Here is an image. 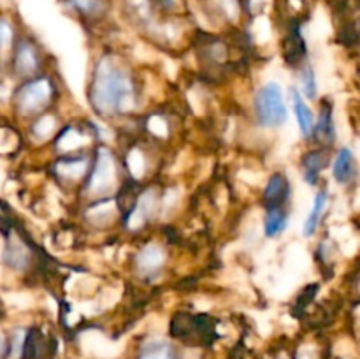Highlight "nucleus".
I'll return each instance as SVG.
<instances>
[{
  "instance_id": "obj_1",
  "label": "nucleus",
  "mask_w": 360,
  "mask_h": 359,
  "mask_svg": "<svg viewBox=\"0 0 360 359\" xmlns=\"http://www.w3.org/2000/svg\"><path fill=\"white\" fill-rule=\"evenodd\" d=\"M132 99V83L123 70L112 65L109 60H102L95 74L91 88V102L97 111L104 115L123 111Z\"/></svg>"
},
{
  "instance_id": "obj_2",
  "label": "nucleus",
  "mask_w": 360,
  "mask_h": 359,
  "mask_svg": "<svg viewBox=\"0 0 360 359\" xmlns=\"http://www.w3.org/2000/svg\"><path fill=\"white\" fill-rule=\"evenodd\" d=\"M257 118L264 127H278L287 122V106L283 101V92L280 84L269 83L255 97Z\"/></svg>"
},
{
  "instance_id": "obj_3",
  "label": "nucleus",
  "mask_w": 360,
  "mask_h": 359,
  "mask_svg": "<svg viewBox=\"0 0 360 359\" xmlns=\"http://www.w3.org/2000/svg\"><path fill=\"white\" fill-rule=\"evenodd\" d=\"M49 94H51V90H49L48 81H32V83L25 84L23 90L18 94V108L21 109V113L37 111L41 106L46 104V101L49 99Z\"/></svg>"
},
{
  "instance_id": "obj_4",
  "label": "nucleus",
  "mask_w": 360,
  "mask_h": 359,
  "mask_svg": "<svg viewBox=\"0 0 360 359\" xmlns=\"http://www.w3.org/2000/svg\"><path fill=\"white\" fill-rule=\"evenodd\" d=\"M112 182H115V160H112L108 151L101 150L97 160V169H95V175L91 178L90 187L98 192V190L108 189Z\"/></svg>"
},
{
  "instance_id": "obj_5",
  "label": "nucleus",
  "mask_w": 360,
  "mask_h": 359,
  "mask_svg": "<svg viewBox=\"0 0 360 359\" xmlns=\"http://www.w3.org/2000/svg\"><path fill=\"white\" fill-rule=\"evenodd\" d=\"M292 102H294V111H295V118L299 122V129L304 136H309V134L315 130V120H313V113L311 109L308 108V104L304 102V99L301 97L297 90H292Z\"/></svg>"
},
{
  "instance_id": "obj_6",
  "label": "nucleus",
  "mask_w": 360,
  "mask_h": 359,
  "mask_svg": "<svg viewBox=\"0 0 360 359\" xmlns=\"http://www.w3.org/2000/svg\"><path fill=\"white\" fill-rule=\"evenodd\" d=\"M334 178L340 183H348L352 180V176L355 175V158L352 150L343 148V150L338 153L336 160H334Z\"/></svg>"
},
{
  "instance_id": "obj_7",
  "label": "nucleus",
  "mask_w": 360,
  "mask_h": 359,
  "mask_svg": "<svg viewBox=\"0 0 360 359\" xmlns=\"http://www.w3.org/2000/svg\"><path fill=\"white\" fill-rule=\"evenodd\" d=\"M287 197H288V182L285 180V176L274 175L266 187V201L269 203V208L280 206Z\"/></svg>"
},
{
  "instance_id": "obj_8",
  "label": "nucleus",
  "mask_w": 360,
  "mask_h": 359,
  "mask_svg": "<svg viewBox=\"0 0 360 359\" xmlns=\"http://www.w3.org/2000/svg\"><path fill=\"white\" fill-rule=\"evenodd\" d=\"M326 203H327V194L326 192L316 194L315 203H313L311 211H309L308 218H306V222H304V227H302V232H304V236L315 234L316 225H319L320 217H322V211H323V208H326Z\"/></svg>"
},
{
  "instance_id": "obj_9",
  "label": "nucleus",
  "mask_w": 360,
  "mask_h": 359,
  "mask_svg": "<svg viewBox=\"0 0 360 359\" xmlns=\"http://www.w3.org/2000/svg\"><path fill=\"white\" fill-rule=\"evenodd\" d=\"M327 162V155H323L322 151H313L309 153L308 157L304 158V176H306V182L308 183H315L316 178H319V172L326 168Z\"/></svg>"
},
{
  "instance_id": "obj_10",
  "label": "nucleus",
  "mask_w": 360,
  "mask_h": 359,
  "mask_svg": "<svg viewBox=\"0 0 360 359\" xmlns=\"http://www.w3.org/2000/svg\"><path fill=\"white\" fill-rule=\"evenodd\" d=\"M287 225V217L281 211V206H274L267 210L266 215V224H264V229H266L267 236H276L278 232H281Z\"/></svg>"
},
{
  "instance_id": "obj_11",
  "label": "nucleus",
  "mask_w": 360,
  "mask_h": 359,
  "mask_svg": "<svg viewBox=\"0 0 360 359\" xmlns=\"http://www.w3.org/2000/svg\"><path fill=\"white\" fill-rule=\"evenodd\" d=\"M139 359H174V352L167 344L162 341H153V344L146 345L141 352Z\"/></svg>"
},
{
  "instance_id": "obj_12",
  "label": "nucleus",
  "mask_w": 360,
  "mask_h": 359,
  "mask_svg": "<svg viewBox=\"0 0 360 359\" xmlns=\"http://www.w3.org/2000/svg\"><path fill=\"white\" fill-rule=\"evenodd\" d=\"M316 136L319 139L327 141V143H333L334 141V123H333V115H330V109L326 108V111H322L320 115L319 123H316Z\"/></svg>"
},
{
  "instance_id": "obj_13",
  "label": "nucleus",
  "mask_w": 360,
  "mask_h": 359,
  "mask_svg": "<svg viewBox=\"0 0 360 359\" xmlns=\"http://www.w3.org/2000/svg\"><path fill=\"white\" fill-rule=\"evenodd\" d=\"M16 65H18V70H21V73H28V70H34L35 65H37V60H35V53L32 51V48H28L27 44H23L20 49H18Z\"/></svg>"
},
{
  "instance_id": "obj_14",
  "label": "nucleus",
  "mask_w": 360,
  "mask_h": 359,
  "mask_svg": "<svg viewBox=\"0 0 360 359\" xmlns=\"http://www.w3.org/2000/svg\"><path fill=\"white\" fill-rule=\"evenodd\" d=\"M301 80H302V84H304L306 95H308V97H315L316 83H315V73H313V69L306 67L301 74Z\"/></svg>"
},
{
  "instance_id": "obj_15",
  "label": "nucleus",
  "mask_w": 360,
  "mask_h": 359,
  "mask_svg": "<svg viewBox=\"0 0 360 359\" xmlns=\"http://www.w3.org/2000/svg\"><path fill=\"white\" fill-rule=\"evenodd\" d=\"M74 6L77 9H81L83 13H94L95 9L98 7V0H72Z\"/></svg>"
}]
</instances>
